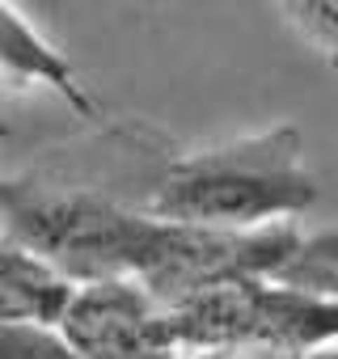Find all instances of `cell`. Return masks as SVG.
I'll return each instance as SVG.
<instances>
[{
	"label": "cell",
	"mask_w": 338,
	"mask_h": 359,
	"mask_svg": "<svg viewBox=\"0 0 338 359\" xmlns=\"http://www.w3.org/2000/svg\"><path fill=\"white\" fill-rule=\"evenodd\" d=\"M317 203L304 135L292 123L169 156L148 182L144 212L165 224L254 233L296 224Z\"/></svg>",
	"instance_id": "cell-1"
},
{
	"label": "cell",
	"mask_w": 338,
	"mask_h": 359,
	"mask_svg": "<svg viewBox=\"0 0 338 359\" xmlns=\"http://www.w3.org/2000/svg\"><path fill=\"white\" fill-rule=\"evenodd\" d=\"M152 216L72 177H9L0 182V237L30 250L68 283L131 279Z\"/></svg>",
	"instance_id": "cell-2"
},
{
	"label": "cell",
	"mask_w": 338,
	"mask_h": 359,
	"mask_svg": "<svg viewBox=\"0 0 338 359\" xmlns=\"http://www.w3.org/2000/svg\"><path fill=\"white\" fill-rule=\"evenodd\" d=\"M169 313L182 351H262L309 359L338 346V296L288 283H233Z\"/></svg>",
	"instance_id": "cell-3"
},
{
	"label": "cell",
	"mask_w": 338,
	"mask_h": 359,
	"mask_svg": "<svg viewBox=\"0 0 338 359\" xmlns=\"http://www.w3.org/2000/svg\"><path fill=\"white\" fill-rule=\"evenodd\" d=\"M55 325L81 359H178L182 355L174 313L131 279L76 283Z\"/></svg>",
	"instance_id": "cell-4"
},
{
	"label": "cell",
	"mask_w": 338,
	"mask_h": 359,
	"mask_svg": "<svg viewBox=\"0 0 338 359\" xmlns=\"http://www.w3.org/2000/svg\"><path fill=\"white\" fill-rule=\"evenodd\" d=\"M0 76H9L13 85L51 89L85 123H97L102 118L93 93L81 85V76L72 72V64L39 34V26L18 5H5V0H0Z\"/></svg>",
	"instance_id": "cell-5"
},
{
	"label": "cell",
	"mask_w": 338,
	"mask_h": 359,
	"mask_svg": "<svg viewBox=\"0 0 338 359\" xmlns=\"http://www.w3.org/2000/svg\"><path fill=\"white\" fill-rule=\"evenodd\" d=\"M72 287L76 283H68L43 258L0 237V325H22V321L55 325L72 300Z\"/></svg>",
	"instance_id": "cell-6"
},
{
	"label": "cell",
	"mask_w": 338,
	"mask_h": 359,
	"mask_svg": "<svg viewBox=\"0 0 338 359\" xmlns=\"http://www.w3.org/2000/svg\"><path fill=\"white\" fill-rule=\"evenodd\" d=\"M279 13L338 72V0H296V5H279Z\"/></svg>",
	"instance_id": "cell-7"
},
{
	"label": "cell",
	"mask_w": 338,
	"mask_h": 359,
	"mask_svg": "<svg viewBox=\"0 0 338 359\" xmlns=\"http://www.w3.org/2000/svg\"><path fill=\"white\" fill-rule=\"evenodd\" d=\"M0 359H81V355L60 334V325L22 321V325H0Z\"/></svg>",
	"instance_id": "cell-8"
},
{
	"label": "cell",
	"mask_w": 338,
	"mask_h": 359,
	"mask_svg": "<svg viewBox=\"0 0 338 359\" xmlns=\"http://www.w3.org/2000/svg\"><path fill=\"white\" fill-rule=\"evenodd\" d=\"M178 359H283V355H262V351H182Z\"/></svg>",
	"instance_id": "cell-9"
},
{
	"label": "cell",
	"mask_w": 338,
	"mask_h": 359,
	"mask_svg": "<svg viewBox=\"0 0 338 359\" xmlns=\"http://www.w3.org/2000/svg\"><path fill=\"white\" fill-rule=\"evenodd\" d=\"M309 359H338V346H330V351H317V355H309Z\"/></svg>",
	"instance_id": "cell-10"
},
{
	"label": "cell",
	"mask_w": 338,
	"mask_h": 359,
	"mask_svg": "<svg viewBox=\"0 0 338 359\" xmlns=\"http://www.w3.org/2000/svg\"><path fill=\"white\" fill-rule=\"evenodd\" d=\"M0 135H9V123H5V118H0Z\"/></svg>",
	"instance_id": "cell-11"
}]
</instances>
